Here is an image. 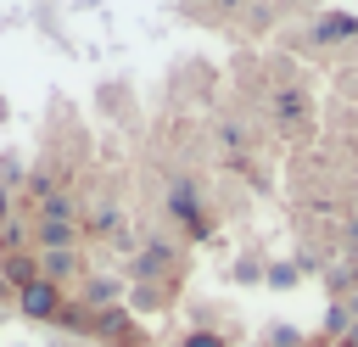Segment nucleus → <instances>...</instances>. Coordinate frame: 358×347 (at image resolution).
Segmentation results:
<instances>
[{
    "label": "nucleus",
    "instance_id": "1",
    "mask_svg": "<svg viewBox=\"0 0 358 347\" xmlns=\"http://www.w3.org/2000/svg\"><path fill=\"white\" fill-rule=\"evenodd\" d=\"M22 308H28V313H39V319H45V313H56V285H28V291H22Z\"/></svg>",
    "mask_w": 358,
    "mask_h": 347
},
{
    "label": "nucleus",
    "instance_id": "2",
    "mask_svg": "<svg viewBox=\"0 0 358 347\" xmlns=\"http://www.w3.org/2000/svg\"><path fill=\"white\" fill-rule=\"evenodd\" d=\"M185 347H224V341H218V336H207V330H196V336H190Z\"/></svg>",
    "mask_w": 358,
    "mask_h": 347
}]
</instances>
